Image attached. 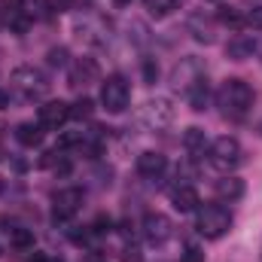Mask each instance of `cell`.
<instances>
[{"label":"cell","mask_w":262,"mask_h":262,"mask_svg":"<svg viewBox=\"0 0 262 262\" xmlns=\"http://www.w3.org/2000/svg\"><path fill=\"white\" fill-rule=\"evenodd\" d=\"M201 79H207V67H204V61L195 58V55L180 58V61L174 64V70H171V85H174V89H180L183 95H186L192 85H198Z\"/></svg>","instance_id":"52a82bcc"},{"label":"cell","mask_w":262,"mask_h":262,"mask_svg":"<svg viewBox=\"0 0 262 262\" xmlns=\"http://www.w3.org/2000/svg\"><path fill=\"white\" fill-rule=\"evenodd\" d=\"M140 229H143V238H146L152 247L168 244V241H171V235H174V223H171L165 213H146V216H143V223H140Z\"/></svg>","instance_id":"ba28073f"},{"label":"cell","mask_w":262,"mask_h":262,"mask_svg":"<svg viewBox=\"0 0 262 262\" xmlns=\"http://www.w3.org/2000/svg\"><path fill=\"white\" fill-rule=\"evenodd\" d=\"M131 104V85L122 73H113L101 82V107L107 113H125Z\"/></svg>","instance_id":"8992f818"},{"label":"cell","mask_w":262,"mask_h":262,"mask_svg":"<svg viewBox=\"0 0 262 262\" xmlns=\"http://www.w3.org/2000/svg\"><path fill=\"white\" fill-rule=\"evenodd\" d=\"M216 107H220V113L226 116V119H244L250 110H253V89L244 82V79H238V76H232V79H226L223 85H220V92H216Z\"/></svg>","instance_id":"6da1fadb"},{"label":"cell","mask_w":262,"mask_h":262,"mask_svg":"<svg viewBox=\"0 0 262 262\" xmlns=\"http://www.w3.org/2000/svg\"><path fill=\"white\" fill-rule=\"evenodd\" d=\"M216 25H226V28H232V31H241V28H244V15H241L235 6H223V9L216 12Z\"/></svg>","instance_id":"44dd1931"},{"label":"cell","mask_w":262,"mask_h":262,"mask_svg":"<svg viewBox=\"0 0 262 262\" xmlns=\"http://www.w3.org/2000/svg\"><path fill=\"white\" fill-rule=\"evenodd\" d=\"M67 58H70V55H67L64 46H55V49L46 52V64L49 67H67Z\"/></svg>","instance_id":"603a6c76"},{"label":"cell","mask_w":262,"mask_h":262,"mask_svg":"<svg viewBox=\"0 0 262 262\" xmlns=\"http://www.w3.org/2000/svg\"><path fill=\"white\" fill-rule=\"evenodd\" d=\"M207 146H210V143H207V137H204L201 128L192 125V128L183 131V149L189 152V159H201V156L207 152Z\"/></svg>","instance_id":"e0dca14e"},{"label":"cell","mask_w":262,"mask_h":262,"mask_svg":"<svg viewBox=\"0 0 262 262\" xmlns=\"http://www.w3.org/2000/svg\"><path fill=\"white\" fill-rule=\"evenodd\" d=\"M259 49H262L259 34H235V37L226 43V55H229L232 61H247V58H253Z\"/></svg>","instance_id":"8fae6325"},{"label":"cell","mask_w":262,"mask_h":262,"mask_svg":"<svg viewBox=\"0 0 262 262\" xmlns=\"http://www.w3.org/2000/svg\"><path fill=\"white\" fill-rule=\"evenodd\" d=\"M159 79V64H156V58H143V82H156Z\"/></svg>","instance_id":"cb8c5ba5"},{"label":"cell","mask_w":262,"mask_h":262,"mask_svg":"<svg viewBox=\"0 0 262 262\" xmlns=\"http://www.w3.org/2000/svg\"><path fill=\"white\" fill-rule=\"evenodd\" d=\"M0 192H3V180H0Z\"/></svg>","instance_id":"836d02e7"},{"label":"cell","mask_w":262,"mask_h":262,"mask_svg":"<svg viewBox=\"0 0 262 262\" xmlns=\"http://www.w3.org/2000/svg\"><path fill=\"white\" fill-rule=\"evenodd\" d=\"M9 85L25 98V101H40L46 92H49V79L37 70V67H15L12 76H9Z\"/></svg>","instance_id":"277c9868"},{"label":"cell","mask_w":262,"mask_h":262,"mask_svg":"<svg viewBox=\"0 0 262 262\" xmlns=\"http://www.w3.org/2000/svg\"><path fill=\"white\" fill-rule=\"evenodd\" d=\"M28 262H49V259H46L43 253H34V256H31V259H28Z\"/></svg>","instance_id":"1f68e13d"},{"label":"cell","mask_w":262,"mask_h":262,"mask_svg":"<svg viewBox=\"0 0 262 262\" xmlns=\"http://www.w3.org/2000/svg\"><path fill=\"white\" fill-rule=\"evenodd\" d=\"M177 116V107L171 98H149L140 110H137V122L143 128H152V131H162L168 128Z\"/></svg>","instance_id":"5b68a950"},{"label":"cell","mask_w":262,"mask_h":262,"mask_svg":"<svg viewBox=\"0 0 262 262\" xmlns=\"http://www.w3.org/2000/svg\"><path fill=\"white\" fill-rule=\"evenodd\" d=\"M128 31H134V37H131V40H134V46H146V43H149V37H146V28H143L140 21H131Z\"/></svg>","instance_id":"484cf974"},{"label":"cell","mask_w":262,"mask_h":262,"mask_svg":"<svg viewBox=\"0 0 262 262\" xmlns=\"http://www.w3.org/2000/svg\"><path fill=\"white\" fill-rule=\"evenodd\" d=\"M186 31L192 34L195 43H204V46L216 43V18L207 15L204 9H195V12L186 15Z\"/></svg>","instance_id":"9c48e42d"},{"label":"cell","mask_w":262,"mask_h":262,"mask_svg":"<svg viewBox=\"0 0 262 262\" xmlns=\"http://www.w3.org/2000/svg\"><path fill=\"white\" fill-rule=\"evenodd\" d=\"M9 18V0H0V25H6Z\"/></svg>","instance_id":"f546056e"},{"label":"cell","mask_w":262,"mask_h":262,"mask_svg":"<svg viewBox=\"0 0 262 262\" xmlns=\"http://www.w3.org/2000/svg\"><path fill=\"white\" fill-rule=\"evenodd\" d=\"M186 101H189V107L201 113V110H207V104H210V85H207V79H201L198 85H192L189 92H186Z\"/></svg>","instance_id":"d6986e66"},{"label":"cell","mask_w":262,"mask_h":262,"mask_svg":"<svg viewBox=\"0 0 262 262\" xmlns=\"http://www.w3.org/2000/svg\"><path fill=\"white\" fill-rule=\"evenodd\" d=\"M168 171V159L156 149H146L137 156V174L143 180H162V174Z\"/></svg>","instance_id":"5bb4252c"},{"label":"cell","mask_w":262,"mask_h":262,"mask_svg":"<svg viewBox=\"0 0 262 262\" xmlns=\"http://www.w3.org/2000/svg\"><path fill=\"white\" fill-rule=\"evenodd\" d=\"M92 232H95V235L110 232V220H107V216H98V220H95V226H92Z\"/></svg>","instance_id":"83f0119b"},{"label":"cell","mask_w":262,"mask_h":262,"mask_svg":"<svg viewBox=\"0 0 262 262\" xmlns=\"http://www.w3.org/2000/svg\"><path fill=\"white\" fill-rule=\"evenodd\" d=\"M122 262H140V250L137 247H125L122 250Z\"/></svg>","instance_id":"f1b7e54d"},{"label":"cell","mask_w":262,"mask_h":262,"mask_svg":"<svg viewBox=\"0 0 262 262\" xmlns=\"http://www.w3.org/2000/svg\"><path fill=\"white\" fill-rule=\"evenodd\" d=\"M213 192H216V198H220V201H238V198H244V180L229 174V177L216 180Z\"/></svg>","instance_id":"2e32d148"},{"label":"cell","mask_w":262,"mask_h":262,"mask_svg":"<svg viewBox=\"0 0 262 262\" xmlns=\"http://www.w3.org/2000/svg\"><path fill=\"white\" fill-rule=\"evenodd\" d=\"M6 107H9V95L0 89V110H6Z\"/></svg>","instance_id":"4dcf8cb0"},{"label":"cell","mask_w":262,"mask_h":262,"mask_svg":"<svg viewBox=\"0 0 262 262\" xmlns=\"http://www.w3.org/2000/svg\"><path fill=\"white\" fill-rule=\"evenodd\" d=\"M67 119H70V104L64 101H46L40 110H37V122L43 125V128H61Z\"/></svg>","instance_id":"4fadbf2b"},{"label":"cell","mask_w":262,"mask_h":262,"mask_svg":"<svg viewBox=\"0 0 262 262\" xmlns=\"http://www.w3.org/2000/svg\"><path fill=\"white\" fill-rule=\"evenodd\" d=\"M198 235H204L207 241H220L229 229H232V213L223 204H207L198 207V220H195Z\"/></svg>","instance_id":"3957f363"},{"label":"cell","mask_w":262,"mask_h":262,"mask_svg":"<svg viewBox=\"0 0 262 262\" xmlns=\"http://www.w3.org/2000/svg\"><path fill=\"white\" fill-rule=\"evenodd\" d=\"M244 25L253 28V31H262V6H253V9L244 15Z\"/></svg>","instance_id":"4316f807"},{"label":"cell","mask_w":262,"mask_h":262,"mask_svg":"<svg viewBox=\"0 0 262 262\" xmlns=\"http://www.w3.org/2000/svg\"><path fill=\"white\" fill-rule=\"evenodd\" d=\"M92 110H95L92 98H79L76 104H70V116H76V119H89V116H92Z\"/></svg>","instance_id":"7402d4cb"},{"label":"cell","mask_w":262,"mask_h":262,"mask_svg":"<svg viewBox=\"0 0 262 262\" xmlns=\"http://www.w3.org/2000/svg\"><path fill=\"white\" fill-rule=\"evenodd\" d=\"M6 235H9V244L15 250H34V232L31 229L15 226V229H6Z\"/></svg>","instance_id":"ffe728a7"},{"label":"cell","mask_w":262,"mask_h":262,"mask_svg":"<svg viewBox=\"0 0 262 262\" xmlns=\"http://www.w3.org/2000/svg\"><path fill=\"white\" fill-rule=\"evenodd\" d=\"M259 134H262V122H259Z\"/></svg>","instance_id":"e575fe53"},{"label":"cell","mask_w":262,"mask_h":262,"mask_svg":"<svg viewBox=\"0 0 262 262\" xmlns=\"http://www.w3.org/2000/svg\"><path fill=\"white\" fill-rule=\"evenodd\" d=\"M180 262H204V250L198 244H189L183 253H180Z\"/></svg>","instance_id":"d4e9b609"},{"label":"cell","mask_w":262,"mask_h":262,"mask_svg":"<svg viewBox=\"0 0 262 262\" xmlns=\"http://www.w3.org/2000/svg\"><path fill=\"white\" fill-rule=\"evenodd\" d=\"M171 204H174V210H180V213H192V210H198L201 198H198L195 186L180 183V186H174V189H171Z\"/></svg>","instance_id":"9a60e30c"},{"label":"cell","mask_w":262,"mask_h":262,"mask_svg":"<svg viewBox=\"0 0 262 262\" xmlns=\"http://www.w3.org/2000/svg\"><path fill=\"white\" fill-rule=\"evenodd\" d=\"M98 76H101V67H98L95 58H76V61L70 64L67 82H70L73 89H85V85L98 82Z\"/></svg>","instance_id":"7c38bea8"},{"label":"cell","mask_w":262,"mask_h":262,"mask_svg":"<svg viewBox=\"0 0 262 262\" xmlns=\"http://www.w3.org/2000/svg\"><path fill=\"white\" fill-rule=\"evenodd\" d=\"M204 156H207V165L216 168L220 174H232V171L244 162V149H241V143H238L235 137H229V134L210 140V146H207Z\"/></svg>","instance_id":"7a4b0ae2"},{"label":"cell","mask_w":262,"mask_h":262,"mask_svg":"<svg viewBox=\"0 0 262 262\" xmlns=\"http://www.w3.org/2000/svg\"><path fill=\"white\" fill-rule=\"evenodd\" d=\"M113 3H116V6H128L131 0H113Z\"/></svg>","instance_id":"d6a6232c"},{"label":"cell","mask_w":262,"mask_h":262,"mask_svg":"<svg viewBox=\"0 0 262 262\" xmlns=\"http://www.w3.org/2000/svg\"><path fill=\"white\" fill-rule=\"evenodd\" d=\"M82 189H76V186H67V189H58L55 195H52V210H55V220H70L79 207H82Z\"/></svg>","instance_id":"30bf717a"},{"label":"cell","mask_w":262,"mask_h":262,"mask_svg":"<svg viewBox=\"0 0 262 262\" xmlns=\"http://www.w3.org/2000/svg\"><path fill=\"white\" fill-rule=\"evenodd\" d=\"M15 140L21 146H40L43 143V125L40 122H21L15 128Z\"/></svg>","instance_id":"ac0fdd59"}]
</instances>
